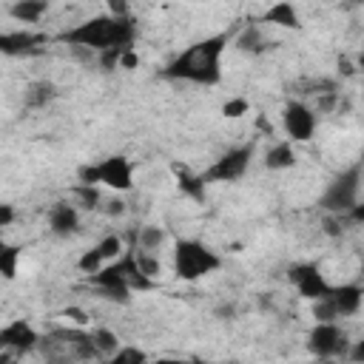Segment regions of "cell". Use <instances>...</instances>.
Segmentation results:
<instances>
[{
	"label": "cell",
	"mask_w": 364,
	"mask_h": 364,
	"mask_svg": "<svg viewBox=\"0 0 364 364\" xmlns=\"http://www.w3.org/2000/svg\"><path fill=\"white\" fill-rule=\"evenodd\" d=\"M80 185L108 188L114 193H128L134 188V162L125 154H108L97 162H85L77 168Z\"/></svg>",
	"instance_id": "6"
},
{
	"label": "cell",
	"mask_w": 364,
	"mask_h": 364,
	"mask_svg": "<svg viewBox=\"0 0 364 364\" xmlns=\"http://www.w3.org/2000/svg\"><path fill=\"white\" fill-rule=\"evenodd\" d=\"M313 364H330V361H321V358H313Z\"/></svg>",
	"instance_id": "34"
},
{
	"label": "cell",
	"mask_w": 364,
	"mask_h": 364,
	"mask_svg": "<svg viewBox=\"0 0 364 364\" xmlns=\"http://www.w3.org/2000/svg\"><path fill=\"white\" fill-rule=\"evenodd\" d=\"M256 154V145L253 142H242V145H233L228 148L225 154H219L199 176L205 185H216V182H239L247 168H250V159Z\"/></svg>",
	"instance_id": "8"
},
{
	"label": "cell",
	"mask_w": 364,
	"mask_h": 364,
	"mask_svg": "<svg viewBox=\"0 0 364 364\" xmlns=\"http://www.w3.org/2000/svg\"><path fill=\"white\" fill-rule=\"evenodd\" d=\"M100 210H102L105 216H122V213H125V202H122V199H105Z\"/></svg>",
	"instance_id": "28"
},
{
	"label": "cell",
	"mask_w": 364,
	"mask_h": 364,
	"mask_svg": "<svg viewBox=\"0 0 364 364\" xmlns=\"http://www.w3.org/2000/svg\"><path fill=\"white\" fill-rule=\"evenodd\" d=\"M307 350L313 358H321V361H333V358H347L350 353V338L347 333L341 330L338 321H316L310 330H307Z\"/></svg>",
	"instance_id": "9"
},
{
	"label": "cell",
	"mask_w": 364,
	"mask_h": 364,
	"mask_svg": "<svg viewBox=\"0 0 364 364\" xmlns=\"http://www.w3.org/2000/svg\"><path fill=\"white\" fill-rule=\"evenodd\" d=\"M171 267L173 276L182 282H199L213 276L222 267V256L202 239H173L171 250Z\"/></svg>",
	"instance_id": "5"
},
{
	"label": "cell",
	"mask_w": 364,
	"mask_h": 364,
	"mask_svg": "<svg viewBox=\"0 0 364 364\" xmlns=\"http://www.w3.org/2000/svg\"><path fill=\"white\" fill-rule=\"evenodd\" d=\"M14 222V205H0V228H9Z\"/></svg>",
	"instance_id": "32"
},
{
	"label": "cell",
	"mask_w": 364,
	"mask_h": 364,
	"mask_svg": "<svg viewBox=\"0 0 364 364\" xmlns=\"http://www.w3.org/2000/svg\"><path fill=\"white\" fill-rule=\"evenodd\" d=\"M102 364H151V358H148V353L142 350V347H136V344H122L111 358H105Z\"/></svg>",
	"instance_id": "24"
},
{
	"label": "cell",
	"mask_w": 364,
	"mask_h": 364,
	"mask_svg": "<svg viewBox=\"0 0 364 364\" xmlns=\"http://www.w3.org/2000/svg\"><path fill=\"white\" fill-rule=\"evenodd\" d=\"M347 358H350L353 364H364V336H361L358 341H353V344H350V353H347Z\"/></svg>",
	"instance_id": "29"
},
{
	"label": "cell",
	"mask_w": 364,
	"mask_h": 364,
	"mask_svg": "<svg viewBox=\"0 0 364 364\" xmlns=\"http://www.w3.org/2000/svg\"><path fill=\"white\" fill-rule=\"evenodd\" d=\"M20 256H23V250H20L17 245H3V247H0V273H3L6 282H11V279L17 276Z\"/></svg>",
	"instance_id": "25"
},
{
	"label": "cell",
	"mask_w": 364,
	"mask_h": 364,
	"mask_svg": "<svg viewBox=\"0 0 364 364\" xmlns=\"http://www.w3.org/2000/svg\"><path fill=\"white\" fill-rule=\"evenodd\" d=\"M262 23L279 26V28H301V17L293 3H276L262 14Z\"/></svg>",
	"instance_id": "17"
},
{
	"label": "cell",
	"mask_w": 364,
	"mask_h": 364,
	"mask_svg": "<svg viewBox=\"0 0 364 364\" xmlns=\"http://www.w3.org/2000/svg\"><path fill=\"white\" fill-rule=\"evenodd\" d=\"M233 46H236L239 51H247V54H262V51L267 48V40H264L262 28H259L256 23H250V26H245V28L233 37Z\"/></svg>",
	"instance_id": "19"
},
{
	"label": "cell",
	"mask_w": 364,
	"mask_h": 364,
	"mask_svg": "<svg viewBox=\"0 0 364 364\" xmlns=\"http://www.w3.org/2000/svg\"><path fill=\"white\" fill-rule=\"evenodd\" d=\"M48 40V34L43 31H31V28H14V31H3L0 34V51L6 57H20V54H31L37 48H43Z\"/></svg>",
	"instance_id": "13"
},
{
	"label": "cell",
	"mask_w": 364,
	"mask_h": 364,
	"mask_svg": "<svg viewBox=\"0 0 364 364\" xmlns=\"http://www.w3.org/2000/svg\"><path fill=\"white\" fill-rule=\"evenodd\" d=\"M282 128L287 134V142H293V145L310 142L318 128V114L304 100H287L282 108Z\"/></svg>",
	"instance_id": "10"
},
{
	"label": "cell",
	"mask_w": 364,
	"mask_h": 364,
	"mask_svg": "<svg viewBox=\"0 0 364 364\" xmlns=\"http://www.w3.org/2000/svg\"><path fill=\"white\" fill-rule=\"evenodd\" d=\"M54 97H57V85H54L51 80H34V82H28L26 91H23L26 108H46Z\"/></svg>",
	"instance_id": "18"
},
{
	"label": "cell",
	"mask_w": 364,
	"mask_h": 364,
	"mask_svg": "<svg viewBox=\"0 0 364 364\" xmlns=\"http://www.w3.org/2000/svg\"><path fill=\"white\" fill-rule=\"evenodd\" d=\"M43 333H37V327L28 318H14L0 330V347L11 355H28L34 350H40Z\"/></svg>",
	"instance_id": "12"
},
{
	"label": "cell",
	"mask_w": 364,
	"mask_h": 364,
	"mask_svg": "<svg viewBox=\"0 0 364 364\" xmlns=\"http://www.w3.org/2000/svg\"><path fill=\"white\" fill-rule=\"evenodd\" d=\"M131 239L136 242V247H139V250L156 253V250L162 247V242H165V230H162L159 225H145V228L134 230V233H131Z\"/></svg>",
	"instance_id": "21"
},
{
	"label": "cell",
	"mask_w": 364,
	"mask_h": 364,
	"mask_svg": "<svg viewBox=\"0 0 364 364\" xmlns=\"http://www.w3.org/2000/svg\"><path fill=\"white\" fill-rule=\"evenodd\" d=\"M344 222H350V225H364V199L344 216Z\"/></svg>",
	"instance_id": "30"
},
{
	"label": "cell",
	"mask_w": 364,
	"mask_h": 364,
	"mask_svg": "<svg viewBox=\"0 0 364 364\" xmlns=\"http://www.w3.org/2000/svg\"><path fill=\"white\" fill-rule=\"evenodd\" d=\"M173 173H176V188L185 193V196H191V199H205V182H202V176L199 173H191L188 168H179V165H173Z\"/></svg>",
	"instance_id": "20"
},
{
	"label": "cell",
	"mask_w": 364,
	"mask_h": 364,
	"mask_svg": "<svg viewBox=\"0 0 364 364\" xmlns=\"http://www.w3.org/2000/svg\"><path fill=\"white\" fill-rule=\"evenodd\" d=\"M71 196L77 199L74 205H80V208H85V210H100L102 208V193H100V188H94V185H74L71 188Z\"/></svg>",
	"instance_id": "23"
},
{
	"label": "cell",
	"mask_w": 364,
	"mask_h": 364,
	"mask_svg": "<svg viewBox=\"0 0 364 364\" xmlns=\"http://www.w3.org/2000/svg\"><path fill=\"white\" fill-rule=\"evenodd\" d=\"M48 0H17V3H11L6 11H9V17L11 20H17V23H40L46 14H48Z\"/></svg>",
	"instance_id": "16"
},
{
	"label": "cell",
	"mask_w": 364,
	"mask_h": 364,
	"mask_svg": "<svg viewBox=\"0 0 364 364\" xmlns=\"http://www.w3.org/2000/svg\"><path fill=\"white\" fill-rule=\"evenodd\" d=\"M361 182H364V159H355L353 165L333 173L318 196V208L327 216H347L361 202Z\"/></svg>",
	"instance_id": "4"
},
{
	"label": "cell",
	"mask_w": 364,
	"mask_h": 364,
	"mask_svg": "<svg viewBox=\"0 0 364 364\" xmlns=\"http://www.w3.org/2000/svg\"><path fill=\"white\" fill-rule=\"evenodd\" d=\"M151 364H213V361H205V358H156Z\"/></svg>",
	"instance_id": "31"
},
{
	"label": "cell",
	"mask_w": 364,
	"mask_h": 364,
	"mask_svg": "<svg viewBox=\"0 0 364 364\" xmlns=\"http://www.w3.org/2000/svg\"><path fill=\"white\" fill-rule=\"evenodd\" d=\"M48 230L54 233V236H60V239H68V236H74V233H80V225H82V219H80V208L74 205V202H68V199H60V202H54L51 208H48Z\"/></svg>",
	"instance_id": "14"
},
{
	"label": "cell",
	"mask_w": 364,
	"mask_h": 364,
	"mask_svg": "<svg viewBox=\"0 0 364 364\" xmlns=\"http://www.w3.org/2000/svg\"><path fill=\"white\" fill-rule=\"evenodd\" d=\"M233 43L230 31L208 34L202 40H193L188 48H182L176 57H171L162 68V80H176V82H191V85H219L222 82V57L228 46Z\"/></svg>",
	"instance_id": "1"
},
{
	"label": "cell",
	"mask_w": 364,
	"mask_h": 364,
	"mask_svg": "<svg viewBox=\"0 0 364 364\" xmlns=\"http://www.w3.org/2000/svg\"><path fill=\"white\" fill-rule=\"evenodd\" d=\"M134 65H139V57H136V51L131 48V51L122 57V68H134Z\"/></svg>",
	"instance_id": "33"
},
{
	"label": "cell",
	"mask_w": 364,
	"mask_h": 364,
	"mask_svg": "<svg viewBox=\"0 0 364 364\" xmlns=\"http://www.w3.org/2000/svg\"><path fill=\"white\" fill-rule=\"evenodd\" d=\"M91 338H94V347H97V353H100L102 361L111 358V355L122 347L119 336H117L114 330H108V327H91Z\"/></svg>",
	"instance_id": "22"
},
{
	"label": "cell",
	"mask_w": 364,
	"mask_h": 364,
	"mask_svg": "<svg viewBox=\"0 0 364 364\" xmlns=\"http://www.w3.org/2000/svg\"><path fill=\"white\" fill-rule=\"evenodd\" d=\"M136 23L134 17H114V14H97L88 17L71 28H63L54 34L57 43H65L77 51L88 54H102L111 48H134L136 43Z\"/></svg>",
	"instance_id": "2"
},
{
	"label": "cell",
	"mask_w": 364,
	"mask_h": 364,
	"mask_svg": "<svg viewBox=\"0 0 364 364\" xmlns=\"http://www.w3.org/2000/svg\"><path fill=\"white\" fill-rule=\"evenodd\" d=\"M262 165H264L267 171H287V168H293V165H296V148H293V142H287V139L273 142V145L264 151Z\"/></svg>",
	"instance_id": "15"
},
{
	"label": "cell",
	"mask_w": 364,
	"mask_h": 364,
	"mask_svg": "<svg viewBox=\"0 0 364 364\" xmlns=\"http://www.w3.org/2000/svg\"><path fill=\"white\" fill-rule=\"evenodd\" d=\"M40 355L46 358V364H85L100 358L91 330L82 327H54L43 333Z\"/></svg>",
	"instance_id": "3"
},
{
	"label": "cell",
	"mask_w": 364,
	"mask_h": 364,
	"mask_svg": "<svg viewBox=\"0 0 364 364\" xmlns=\"http://www.w3.org/2000/svg\"><path fill=\"white\" fill-rule=\"evenodd\" d=\"M361 307H364V284L344 282V284H333V290L324 299L313 301V318L316 321H341V318L358 316Z\"/></svg>",
	"instance_id": "7"
},
{
	"label": "cell",
	"mask_w": 364,
	"mask_h": 364,
	"mask_svg": "<svg viewBox=\"0 0 364 364\" xmlns=\"http://www.w3.org/2000/svg\"><path fill=\"white\" fill-rule=\"evenodd\" d=\"M131 48H111V51H102L97 54V63L102 71H114V68H122V57L128 54Z\"/></svg>",
	"instance_id": "26"
},
{
	"label": "cell",
	"mask_w": 364,
	"mask_h": 364,
	"mask_svg": "<svg viewBox=\"0 0 364 364\" xmlns=\"http://www.w3.org/2000/svg\"><path fill=\"white\" fill-rule=\"evenodd\" d=\"M287 282L296 287V293L304 299V301H318V299H324L330 290H333V284L327 282V276L321 273V267L316 264V262H293L290 267H287Z\"/></svg>",
	"instance_id": "11"
},
{
	"label": "cell",
	"mask_w": 364,
	"mask_h": 364,
	"mask_svg": "<svg viewBox=\"0 0 364 364\" xmlns=\"http://www.w3.org/2000/svg\"><path fill=\"white\" fill-rule=\"evenodd\" d=\"M247 111H250V105H247V100H242V97H233V100H228V102L222 105V114L230 117V119H236V117H242V114H247Z\"/></svg>",
	"instance_id": "27"
}]
</instances>
